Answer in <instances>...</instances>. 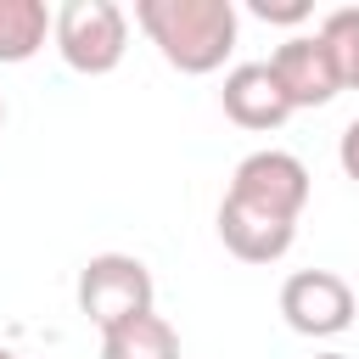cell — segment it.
Returning a JSON list of instances; mask_svg holds the SVG:
<instances>
[{
  "mask_svg": "<svg viewBox=\"0 0 359 359\" xmlns=\"http://www.w3.org/2000/svg\"><path fill=\"white\" fill-rule=\"evenodd\" d=\"M219 241H224V252L241 258V264H275V258L292 252L297 224H292V219H275V213H264V208H247V202H236V196H224V202H219Z\"/></svg>",
  "mask_w": 359,
  "mask_h": 359,
  "instance_id": "obj_8",
  "label": "cell"
},
{
  "mask_svg": "<svg viewBox=\"0 0 359 359\" xmlns=\"http://www.w3.org/2000/svg\"><path fill=\"white\" fill-rule=\"evenodd\" d=\"M224 196H236V202H247V208H264V213L297 224L303 208H309V168H303V157L264 146V151H247V157L236 163Z\"/></svg>",
  "mask_w": 359,
  "mask_h": 359,
  "instance_id": "obj_4",
  "label": "cell"
},
{
  "mask_svg": "<svg viewBox=\"0 0 359 359\" xmlns=\"http://www.w3.org/2000/svg\"><path fill=\"white\" fill-rule=\"evenodd\" d=\"M320 39L331 45V56H337V67H342V90H359V6L325 11Z\"/></svg>",
  "mask_w": 359,
  "mask_h": 359,
  "instance_id": "obj_11",
  "label": "cell"
},
{
  "mask_svg": "<svg viewBox=\"0 0 359 359\" xmlns=\"http://www.w3.org/2000/svg\"><path fill=\"white\" fill-rule=\"evenodd\" d=\"M73 297H79V314H84L95 331H112V325L157 309L151 269H146L135 252H95V258H84Z\"/></svg>",
  "mask_w": 359,
  "mask_h": 359,
  "instance_id": "obj_3",
  "label": "cell"
},
{
  "mask_svg": "<svg viewBox=\"0 0 359 359\" xmlns=\"http://www.w3.org/2000/svg\"><path fill=\"white\" fill-rule=\"evenodd\" d=\"M269 73H275L280 95L292 101V112L325 107V101L342 95V67H337L331 45L320 39V28H314V34H286V39L269 50Z\"/></svg>",
  "mask_w": 359,
  "mask_h": 359,
  "instance_id": "obj_6",
  "label": "cell"
},
{
  "mask_svg": "<svg viewBox=\"0 0 359 359\" xmlns=\"http://www.w3.org/2000/svg\"><path fill=\"white\" fill-rule=\"evenodd\" d=\"M45 39H50V6L45 0H0V67L39 56Z\"/></svg>",
  "mask_w": 359,
  "mask_h": 359,
  "instance_id": "obj_10",
  "label": "cell"
},
{
  "mask_svg": "<svg viewBox=\"0 0 359 359\" xmlns=\"http://www.w3.org/2000/svg\"><path fill=\"white\" fill-rule=\"evenodd\" d=\"M337 163H342V174L359 185V118L342 129V140H337Z\"/></svg>",
  "mask_w": 359,
  "mask_h": 359,
  "instance_id": "obj_13",
  "label": "cell"
},
{
  "mask_svg": "<svg viewBox=\"0 0 359 359\" xmlns=\"http://www.w3.org/2000/svg\"><path fill=\"white\" fill-rule=\"evenodd\" d=\"M135 28L157 45L174 73H219L236 50L241 11L236 0H135Z\"/></svg>",
  "mask_w": 359,
  "mask_h": 359,
  "instance_id": "obj_1",
  "label": "cell"
},
{
  "mask_svg": "<svg viewBox=\"0 0 359 359\" xmlns=\"http://www.w3.org/2000/svg\"><path fill=\"white\" fill-rule=\"evenodd\" d=\"M314 359H348V353H314Z\"/></svg>",
  "mask_w": 359,
  "mask_h": 359,
  "instance_id": "obj_14",
  "label": "cell"
},
{
  "mask_svg": "<svg viewBox=\"0 0 359 359\" xmlns=\"http://www.w3.org/2000/svg\"><path fill=\"white\" fill-rule=\"evenodd\" d=\"M247 11H252V17H264V22H280V28H297V22H309V17H314V6H309V0H247Z\"/></svg>",
  "mask_w": 359,
  "mask_h": 359,
  "instance_id": "obj_12",
  "label": "cell"
},
{
  "mask_svg": "<svg viewBox=\"0 0 359 359\" xmlns=\"http://www.w3.org/2000/svg\"><path fill=\"white\" fill-rule=\"evenodd\" d=\"M219 107L236 129H252V135H269L292 118V101L280 95L269 62H241L224 73V90H219Z\"/></svg>",
  "mask_w": 359,
  "mask_h": 359,
  "instance_id": "obj_7",
  "label": "cell"
},
{
  "mask_svg": "<svg viewBox=\"0 0 359 359\" xmlns=\"http://www.w3.org/2000/svg\"><path fill=\"white\" fill-rule=\"evenodd\" d=\"M101 359H180V331L151 309L101 331Z\"/></svg>",
  "mask_w": 359,
  "mask_h": 359,
  "instance_id": "obj_9",
  "label": "cell"
},
{
  "mask_svg": "<svg viewBox=\"0 0 359 359\" xmlns=\"http://www.w3.org/2000/svg\"><path fill=\"white\" fill-rule=\"evenodd\" d=\"M0 359H22V353H11V348H0Z\"/></svg>",
  "mask_w": 359,
  "mask_h": 359,
  "instance_id": "obj_15",
  "label": "cell"
},
{
  "mask_svg": "<svg viewBox=\"0 0 359 359\" xmlns=\"http://www.w3.org/2000/svg\"><path fill=\"white\" fill-rule=\"evenodd\" d=\"M50 45L73 73L101 79L129 50V11L118 0H67L50 11Z\"/></svg>",
  "mask_w": 359,
  "mask_h": 359,
  "instance_id": "obj_2",
  "label": "cell"
},
{
  "mask_svg": "<svg viewBox=\"0 0 359 359\" xmlns=\"http://www.w3.org/2000/svg\"><path fill=\"white\" fill-rule=\"evenodd\" d=\"M0 123H6V95H0Z\"/></svg>",
  "mask_w": 359,
  "mask_h": 359,
  "instance_id": "obj_16",
  "label": "cell"
},
{
  "mask_svg": "<svg viewBox=\"0 0 359 359\" xmlns=\"http://www.w3.org/2000/svg\"><path fill=\"white\" fill-rule=\"evenodd\" d=\"M280 314L297 337H342L359 314L353 286L337 269H297L280 286Z\"/></svg>",
  "mask_w": 359,
  "mask_h": 359,
  "instance_id": "obj_5",
  "label": "cell"
}]
</instances>
